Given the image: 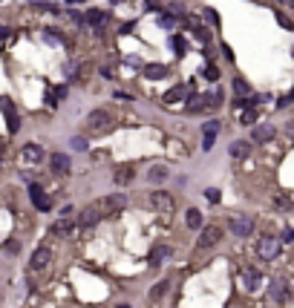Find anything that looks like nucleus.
<instances>
[{
  "instance_id": "2f4dec72",
  "label": "nucleus",
  "mask_w": 294,
  "mask_h": 308,
  "mask_svg": "<svg viewBox=\"0 0 294 308\" xmlns=\"http://www.w3.org/2000/svg\"><path fill=\"white\" fill-rule=\"evenodd\" d=\"M213 141H216V136H205V138H202V150H205V153L213 150Z\"/></svg>"
},
{
  "instance_id": "9d476101",
  "label": "nucleus",
  "mask_w": 294,
  "mask_h": 308,
  "mask_svg": "<svg viewBox=\"0 0 294 308\" xmlns=\"http://www.w3.org/2000/svg\"><path fill=\"white\" fill-rule=\"evenodd\" d=\"M49 259H52V251H49L47 245H41V248H35V253H32V262H29V268L32 271H41V268H47Z\"/></svg>"
},
{
  "instance_id": "6ab92c4d",
  "label": "nucleus",
  "mask_w": 294,
  "mask_h": 308,
  "mask_svg": "<svg viewBox=\"0 0 294 308\" xmlns=\"http://www.w3.org/2000/svg\"><path fill=\"white\" fill-rule=\"evenodd\" d=\"M185 222H188V228H190V230H202V213L196 210V207H190V210H188Z\"/></svg>"
},
{
  "instance_id": "473e14b6",
  "label": "nucleus",
  "mask_w": 294,
  "mask_h": 308,
  "mask_svg": "<svg viewBox=\"0 0 294 308\" xmlns=\"http://www.w3.org/2000/svg\"><path fill=\"white\" fill-rule=\"evenodd\" d=\"M173 49H176V55H182V52H185V41H182V38H173Z\"/></svg>"
},
{
  "instance_id": "e433bc0d",
  "label": "nucleus",
  "mask_w": 294,
  "mask_h": 308,
  "mask_svg": "<svg viewBox=\"0 0 294 308\" xmlns=\"http://www.w3.org/2000/svg\"><path fill=\"white\" fill-rule=\"evenodd\" d=\"M208 199H211V202H219V190H213L211 187V190H208Z\"/></svg>"
},
{
  "instance_id": "9b49d317",
  "label": "nucleus",
  "mask_w": 294,
  "mask_h": 308,
  "mask_svg": "<svg viewBox=\"0 0 294 308\" xmlns=\"http://www.w3.org/2000/svg\"><path fill=\"white\" fill-rule=\"evenodd\" d=\"M271 138H274V127L271 124H254V130H251V141L254 144H265Z\"/></svg>"
},
{
  "instance_id": "4be33fe9",
  "label": "nucleus",
  "mask_w": 294,
  "mask_h": 308,
  "mask_svg": "<svg viewBox=\"0 0 294 308\" xmlns=\"http://www.w3.org/2000/svg\"><path fill=\"white\" fill-rule=\"evenodd\" d=\"M248 150H251L248 141H234V144H231V156H234V159H245Z\"/></svg>"
},
{
  "instance_id": "f257e3e1",
  "label": "nucleus",
  "mask_w": 294,
  "mask_h": 308,
  "mask_svg": "<svg viewBox=\"0 0 294 308\" xmlns=\"http://www.w3.org/2000/svg\"><path fill=\"white\" fill-rule=\"evenodd\" d=\"M113 130V118H110V113H104V110H93V113L87 115V133L90 136H107Z\"/></svg>"
},
{
  "instance_id": "393cba45",
  "label": "nucleus",
  "mask_w": 294,
  "mask_h": 308,
  "mask_svg": "<svg viewBox=\"0 0 294 308\" xmlns=\"http://www.w3.org/2000/svg\"><path fill=\"white\" fill-rule=\"evenodd\" d=\"M234 92L239 95V98H248V92H251V87H248V84H245L242 78H236V81H234Z\"/></svg>"
},
{
  "instance_id": "f03ea898",
  "label": "nucleus",
  "mask_w": 294,
  "mask_h": 308,
  "mask_svg": "<svg viewBox=\"0 0 294 308\" xmlns=\"http://www.w3.org/2000/svg\"><path fill=\"white\" fill-rule=\"evenodd\" d=\"M257 253H259V259H277V253H280V239L277 236H259V242H257Z\"/></svg>"
},
{
  "instance_id": "c85d7f7f",
  "label": "nucleus",
  "mask_w": 294,
  "mask_h": 308,
  "mask_svg": "<svg viewBox=\"0 0 294 308\" xmlns=\"http://www.w3.org/2000/svg\"><path fill=\"white\" fill-rule=\"evenodd\" d=\"M70 144H72V150H78V153H84V150H87V141H84L81 136H78V138H72Z\"/></svg>"
},
{
  "instance_id": "a211bd4d",
  "label": "nucleus",
  "mask_w": 294,
  "mask_h": 308,
  "mask_svg": "<svg viewBox=\"0 0 294 308\" xmlns=\"http://www.w3.org/2000/svg\"><path fill=\"white\" fill-rule=\"evenodd\" d=\"M170 253H173V251H170L167 245H156V248H153V253H150V262H153V265L165 262V259L170 256Z\"/></svg>"
},
{
  "instance_id": "412c9836",
  "label": "nucleus",
  "mask_w": 294,
  "mask_h": 308,
  "mask_svg": "<svg viewBox=\"0 0 294 308\" xmlns=\"http://www.w3.org/2000/svg\"><path fill=\"white\" fill-rule=\"evenodd\" d=\"M185 95H188V87H176V90H170L165 95V104H176V101H185Z\"/></svg>"
},
{
  "instance_id": "7c9ffc66",
  "label": "nucleus",
  "mask_w": 294,
  "mask_h": 308,
  "mask_svg": "<svg viewBox=\"0 0 294 308\" xmlns=\"http://www.w3.org/2000/svg\"><path fill=\"white\" fill-rule=\"evenodd\" d=\"M277 23H280L282 29H294V23L288 21V18H285V15H280V12H277Z\"/></svg>"
},
{
  "instance_id": "4c0bfd02",
  "label": "nucleus",
  "mask_w": 294,
  "mask_h": 308,
  "mask_svg": "<svg viewBox=\"0 0 294 308\" xmlns=\"http://www.w3.org/2000/svg\"><path fill=\"white\" fill-rule=\"evenodd\" d=\"M205 15H208V21H211V23H219V18H216V12H211V9H208Z\"/></svg>"
},
{
  "instance_id": "ddd939ff",
  "label": "nucleus",
  "mask_w": 294,
  "mask_h": 308,
  "mask_svg": "<svg viewBox=\"0 0 294 308\" xmlns=\"http://www.w3.org/2000/svg\"><path fill=\"white\" fill-rule=\"evenodd\" d=\"M104 205H107V213H118V210H124L127 199H124L121 193H113V196H107L104 199Z\"/></svg>"
},
{
  "instance_id": "f3484780",
  "label": "nucleus",
  "mask_w": 294,
  "mask_h": 308,
  "mask_svg": "<svg viewBox=\"0 0 294 308\" xmlns=\"http://www.w3.org/2000/svg\"><path fill=\"white\" fill-rule=\"evenodd\" d=\"M242 279H245V288H248V291H257V288H259V279H262V276H259L257 268H248L245 274H242Z\"/></svg>"
},
{
  "instance_id": "2eb2a0df",
  "label": "nucleus",
  "mask_w": 294,
  "mask_h": 308,
  "mask_svg": "<svg viewBox=\"0 0 294 308\" xmlns=\"http://www.w3.org/2000/svg\"><path fill=\"white\" fill-rule=\"evenodd\" d=\"M285 291H288V282H285V279H274V282H271V299H285Z\"/></svg>"
},
{
  "instance_id": "423d86ee",
  "label": "nucleus",
  "mask_w": 294,
  "mask_h": 308,
  "mask_svg": "<svg viewBox=\"0 0 294 308\" xmlns=\"http://www.w3.org/2000/svg\"><path fill=\"white\" fill-rule=\"evenodd\" d=\"M219 239H222V228H219V225H205L199 233V248H211V245H216Z\"/></svg>"
},
{
  "instance_id": "f8f14e48",
  "label": "nucleus",
  "mask_w": 294,
  "mask_h": 308,
  "mask_svg": "<svg viewBox=\"0 0 294 308\" xmlns=\"http://www.w3.org/2000/svg\"><path fill=\"white\" fill-rule=\"evenodd\" d=\"M49 164H52L55 173H70V156H64V153H52V156H49Z\"/></svg>"
},
{
  "instance_id": "6e6552de",
  "label": "nucleus",
  "mask_w": 294,
  "mask_h": 308,
  "mask_svg": "<svg viewBox=\"0 0 294 308\" xmlns=\"http://www.w3.org/2000/svg\"><path fill=\"white\" fill-rule=\"evenodd\" d=\"M0 110L6 113V121H9V133H18V130H21V118H18V113H15V104L9 101V98H0Z\"/></svg>"
},
{
  "instance_id": "dca6fc26",
  "label": "nucleus",
  "mask_w": 294,
  "mask_h": 308,
  "mask_svg": "<svg viewBox=\"0 0 294 308\" xmlns=\"http://www.w3.org/2000/svg\"><path fill=\"white\" fill-rule=\"evenodd\" d=\"M144 75H147L150 81L167 78V67H165V64H150V67H144Z\"/></svg>"
},
{
  "instance_id": "5701e85b",
  "label": "nucleus",
  "mask_w": 294,
  "mask_h": 308,
  "mask_svg": "<svg viewBox=\"0 0 294 308\" xmlns=\"http://www.w3.org/2000/svg\"><path fill=\"white\" fill-rule=\"evenodd\" d=\"M70 230H72V225H70V216L58 219V222L52 225V233H55V236H64V233H70Z\"/></svg>"
},
{
  "instance_id": "72a5a7b5",
  "label": "nucleus",
  "mask_w": 294,
  "mask_h": 308,
  "mask_svg": "<svg viewBox=\"0 0 294 308\" xmlns=\"http://www.w3.org/2000/svg\"><path fill=\"white\" fill-rule=\"evenodd\" d=\"M205 78H208V81H216V78H219V72H216V67H208V72H205Z\"/></svg>"
},
{
  "instance_id": "aec40b11",
  "label": "nucleus",
  "mask_w": 294,
  "mask_h": 308,
  "mask_svg": "<svg viewBox=\"0 0 294 308\" xmlns=\"http://www.w3.org/2000/svg\"><path fill=\"white\" fill-rule=\"evenodd\" d=\"M147 179H150V182H165L167 179V167H162V164H156V167H150V170H147Z\"/></svg>"
},
{
  "instance_id": "bb28decb",
  "label": "nucleus",
  "mask_w": 294,
  "mask_h": 308,
  "mask_svg": "<svg viewBox=\"0 0 294 308\" xmlns=\"http://www.w3.org/2000/svg\"><path fill=\"white\" fill-rule=\"evenodd\" d=\"M165 291H167V282H159V285H153V288H150V299H159L162 294H165Z\"/></svg>"
},
{
  "instance_id": "cd10ccee",
  "label": "nucleus",
  "mask_w": 294,
  "mask_h": 308,
  "mask_svg": "<svg viewBox=\"0 0 294 308\" xmlns=\"http://www.w3.org/2000/svg\"><path fill=\"white\" fill-rule=\"evenodd\" d=\"M219 133V121H205V136H216Z\"/></svg>"
},
{
  "instance_id": "c9c22d12",
  "label": "nucleus",
  "mask_w": 294,
  "mask_h": 308,
  "mask_svg": "<svg viewBox=\"0 0 294 308\" xmlns=\"http://www.w3.org/2000/svg\"><path fill=\"white\" fill-rule=\"evenodd\" d=\"M170 12H173V15H182L185 9H182V3H170Z\"/></svg>"
},
{
  "instance_id": "c756f323",
  "label": "nucleus",
  "mask_w": 294,
  "mask_h": 308,
  "mask_svg": "<svg viewBox=\"0 0 294 308\" xmlns=\"http://www.w3.org/2000/svg\"><path fill=\"white\" fill-rule=\"evenodd\" d=\"M254 121H257V113H254V110H248V113H242V124H254Z\"/></svg>"
},
{
  "instance_id": "0eeeda50",
  "label": "nucleus",
  "mask_w": 294,
  "mask_h": 308,
  "mask_svg": "<svg viewBox=\"0 0 294 308\" xmlns=\"http://www.w3.org/2000/svg\"><path fill=\"white\" fill-rule=\"evenodd\" d=\"M21 161H24V164H41V161H44V150H41V144H24V150H21Z\"/></svg>"
},
{
  "instance_id": "a878e982",
  "label": "nucleus",
  "mask_w": 294,
  "mask_h": 308,
  "mask_svg": "<svg viewBox=\"0 0 294 308\" xmlns=\"http://www.w3.org/2000/svg\"><path fill=\"white\" fill-rule=\"evenodd\" d=\"M274 205L280 207V210H291V202H288V199H285L282 193H277V196H274Z\"/></svg>"
},
{
  "instance_id": "58836bf2",
  "label": "nucleus",
  "mask_w": 294,
  "mask_h": 308,
  "mask_svg": "<svg viewBox=\"0 0 294 308\" xmlns=\"http://www.w3.org/2000/svg\"><path fill=\"white\" fill-rule=\"evenodd\" d=\"M288 6H291V9H294V0H288Z\"/></svg>"
},
{
  "instance_id": "1a4fd4ad",
  "label": "nucleus",
  "mask_w": 294,
  "mask_h": 308,
  "mask_svg": "<svg viewBox=\"0 0 294 308\" xmlns=\"http://www.w3.org/2000/svg\"><path fill=\"white\" fill-rule=\"evenodd\" d=\"M29 199H32V205H35L38 210H49V207H52L49 196L41 190V184H29Z\"/></svg>"
},
{
  "instance_id": "ea45409f",
  "label": "nucleus",
  "mask_w": 294,
  "mask_h": 308,
  "mask_svg": "<svg viewBox=\"0 0 294 308\" xmlns=\"http://www.w3.org/2000/svg\"><path fill=\"white\" fill-rule=\"evenodd\" d=\"M118 308H127V305H118Z\"/></svg>"
},
{
  "instance_id": "20e7f679",
  "label": "nucleus",
  "mask_w": 294,
  "mask_h": 308,
  "mask_svg": "<svg viewBox=\"0 0 294 308\" xmlns=\"http://www.w3.org/2000/svg\"><path fill=\"white\" fill-rule=\"evenodd\" d=\"M104 216H107V205H104V202H95V205H90L81 213V225H84V228H93V225H98Z\"/></svg>"
},
{
  "instance_id": "f704fd0d",
  "label": "nucleus",
  "mask_w": 294,
  "mask_h": 308,
  "mask_svg": "<svg viewBox=\"0 0 294 308\" xmlns=\"http://www.w3.org/2000/svg\"><path fill=\"white\" fill-rule=\"evenodd\" d=\"M282 242H294V230H291V228L282 230Z\"/></svg>"
},
{
  "instance_id": "b1692460",
  "label": "nucleus",
  "mask_w": 294,
  "mask_h": 308,
  "mask_svg": "<svg viewBox=\"0 0 294 308\" xmlns=\"http://www.w3.org/2000/svg\"><path fill=\"white\" fill-rule=\"evenodd\" d=\"M133 182V167H118L116 170V184H130Z\"/></svg>"
},
{
  "instance_id": "4468645a",
  "label": "nucleus",
  "mask_w": 294,
  "mask_h": 308,
  "mask_svg": "<svg viewBox=\"0 0 294 308\" xmlns=\"http://www.w3.org/2000/svg\"><path fill=\"white\" fill-rule=\"evenodd\" d=\"M84 23H90V26H95V29H101L107 23V15L104 12H98V9H93V12H87L84 15Z\"/></svg>"
},
{
  "instance_id": "39448f33",
  "label": "nucleus",
  "mask_w": 294,
  "mask_h": 308,
  "mask_svg": "<svg viewBox=\"0 0 294 308\" xmlns=\"http://www.w3.org/2000/svg\"><path fill=\"white\" fill-rule=\"evenodd\" d=\"M150 202H153V207L162 213V219L167 222V219H170V213H173V199H170L165 190H153V193H150Z\"/></svg>"
},
{
  "instance_id": "7ed1b4c3",
  "label": "nucleus",
  "mask_w": 294,
  "mask_h": 308,
  "mask_svg": "<svg viewBox=\"0 0 294 308\" xmlns=\"http://www.w3.org/2000/svg\"><path fill=\"white\" fill-rule=\"evenodd\" d=\"M228 228H231L234 236H251L254 233V219L248 216V213H236V216H231Z\"/></svg>"
}]
</instances>
